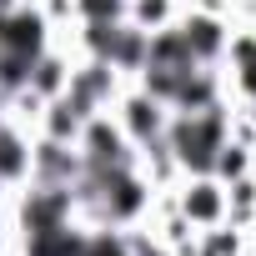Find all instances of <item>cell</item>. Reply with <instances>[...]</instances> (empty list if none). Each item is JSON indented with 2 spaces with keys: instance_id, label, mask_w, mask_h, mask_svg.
Here are the masks:
<instances>
[{
  "instance_id": "cell-1",
  "label": "cell",
  "mask_w": 256,
  "mask_h": 256,
  "mask_svg": "<svg viewBox=\"0 0 256 256\" xmlns=\"http://www.w3.org/2000/svg\"><path fill=\"white\" fill-rule=\"evenodd\" d=\"M166 146L176 151L181 166L211 176V161H216V151L226 146V116H221V106L181 110V120H166Z\"/></svg>"
},
{
  "instance_id": "cell-2",
  "label": "cell",
  "mask_w": 256,
  "mask_h": 256,
  "mask_svg": "<svg viewBox=\"0 0 256 256\" xmlns=\"http://www.w3.org/2000/svg\"><path fill=\"white\" fill-rule=\"evenodd\" d=\"M80 166H86V171H116V166H131L126 131H120V126H110L106 116H90L86 131H80Z\"/></svg>"
},
{
  "instance_id": "cell-3",
  "label": "cell",
  "mask_w": 256,
  "mask_h": 256,
  "mask_svg": "<svg viewBox=\"0 0 256 256\" xmlns=\"http://www.w3.org/2000/svg\"><path fill=\"white\" fill-rule=\"evenodd\" d=\"M110 80H116V70H110L106 60H90L86 70H76V76L66 80V90H60V96H66V100H70V106L90 120V116L110 100Z\"/></svg>"
},
{
  "instance_id": "cell-4",
  "label": "cell",
  "mask_w": 256,
  "mask_h": 256,
  "mask_svg": "<svg viewBox=\"0 0 256 256\" xmlns=\"http://www.w3.org/2000/svg\"><path fill=\"white\" fill-rule=\"evenodd\" d=\"M70 221V186H40L26 196V236L56 231Z\"/></svg>"
},
{
  "instance_id": "cell-5",
  "label": "cell",
  "mask_w": 256,
  "mask_h": 256,
  "mask_svg": "<svg viewBox=\"0 0 256 256\" xmlns=\"http://www.w3.org/2000/svg\"><path fill=\"white\" fill-rule=\"evenodd\" d=\"M126 141H136V146L166 141V110H161V100H151V96H131V100H126Z\"/></svg>"
},
{
  "instance_id": "cell-6",
  "label": "cell",
  "mask_w": 256,
  "mask_h": 256,
  "mask_svg": "<svg viewBox=\"0 0 256 256\" xmlns=\"http://www.w3.org/2000/svg\"><path fill=\"white\" fill-rule=\"evenodd\" d=\"M181 216L191 221V226H216L221 216H226V191L216 186V181H196L186 196H181Z\"/></svg>"
},
{
  "instance_id": "cell-7",
  "label": "cell",
  "mask_w": 256,
  "mask_h": 256,
  "mask_svg": "<svg viewBox=\"0 0 256 256\" xmlns=\"http://www.w3.org/2000/svg\"><path fill=\"white\" fill-rule=\"evenodd\" d=\"M36 171H40V186H70L80 176V156H70V146L60 141H46L36 151Z\"/></svg>"
},
{
  "instance_id": "cell-8",
  "label": "cell",
  "mask_w": 256,
  "mask_h": 256,
  "mask_svg": "<svg viewBox=\"0 0 256 256\" xmlns=\"http://www.w3.org/2000/svg\"><path fill=\"white\" fill-rule=\"evenodd\" d=\"M181 30V40H186V50L196 56V66H206V60H216L221 50H226V36H221V26L216 20H206V16H191L186 26H176Z\"/></svg>"
},
{
  "instance_id": "cell-9",
  "label": "cell",
  "mask_w": 256,
  "mask_h": 256,
  "mask_svg": "<svg viewBox=\"0 0 256 256\" xmlns=\"http://www.w3.org/2000/svg\"><path fill=\"white\" fill-rule=\"evenodd\" d=\"M66 66L56 60V56H40L36 66H30V80H26V96H36V100H56L60 90H66Z\"/></svg>"
},
{
  "instance_id": "cell-10",
  "label": "cell",
  "mask_w": 256,
  "mask_h": 256,
  "mask_svg": "<svg viewBox=\"0 0 256 256\" xmlns=\"http://www.w3.org/2000/svg\"><path fill=\"white\" fill-rule=\"evenodd\" d=\"M46 131H50V141L70 146V141H80V131H86V116H80L66 96H56V100H50V116H46Z\"/></svg>"
},
{
  "instance_id": "cell-11",
  "label": "cell",
  "mask_w": 256,
  "mask_h": 256,
  "mask_svg": "<svg viewBox=\"0 0 256 256\" xmlns=\"http://www.w3.org/2000/svg\"><path fill=\"white\" fill-rule=\"evenodd\" d=\"M26 171H30V146L10 126H0V181H20Z\"/></svg>"
},
{
  "instance_id": "cell-12",
  "label": "cell",
  "mask_w": 256,
  "mask_h": 256,
  "mask_svg": "<svg viewBox=\"0 0 256 256\" xmlns=\"http://www.w3.org/2000/svg\"><path fill=\"white\" fill-rule=\"evenodd\" d=\"M231 60H236V80H241V90L256 100V40L241 36V40L231 46Z\"/></svg>"
},
{
  "instance_id": "cell-13",
  "label": "cell",
  "mask_w": 256,
  "mask_h": 256,
  "mask_svg": "<svg viewBox=\"0 0 256 256\" xmlns=\"http://www.w3.org/2000/svg\"><path fill=\"white\" fill-rule=\"evenodd\" d=\"M246 161H251V156H246V146H231V141H226V146L216 151L211 171H216L221 181H236V176H246Z\"/></svg>"
},
{
  "instance_id": "cell-14",
  "label": "cell",
  "mask_w": 256,
  "mask_h": 256,
  "mask_svg": "<svg viewBox=\"0 0 256 256\" xmlns=\"http://www.w3.org/2000/svg\"><path fill=\"white\" fill-rule=\"evenodd\" d=\"M80 256H131V246L106 231V236H86V251H80Z\"/></svg>"
},
{
  "instance_id": "cell-15",
  "label": "cell",
  "mask_w": 256,
  "mask_h": 256,
  "mask_svg": "<svg viewBox=\"0 0 256 256\" xmlns=\"http://www.w3.org/2000/svg\"><path fill=\"white\" fill-rule=\"evenodd\" d=\"M86 20H120V0H76Z\"/></svg>"
},
{
  "instance_id": "cell-16",
  "label": "cell",
  "mask_w": 256,
  "mask_h": 256,
  "mask_svg": "<svg viewBox=\"0 0 256 256\" xmlns=\"http://www.w3.org/2000/svg\"><path fill=\"white\" fill-rule=\"evenodd\" d=\"M161 20H166V0H136V26L141 30H151Z\"/></svg>"
},
{
  "instance_id": "cell-17",
  "label": "cell",
  "mask_w": 256,
  "mask_h": 256,
  "mask_svg": "<svg viewBox=\"0 0 256 256\" xmlns=\"http://www.w3.org/2000/svg\"><path fill=\"white\" fill-rule=\"evenodd\" d=\"M206 256H236V236L216 231V236H211V246H206Z\"/></svg>"
}]
</instances>
